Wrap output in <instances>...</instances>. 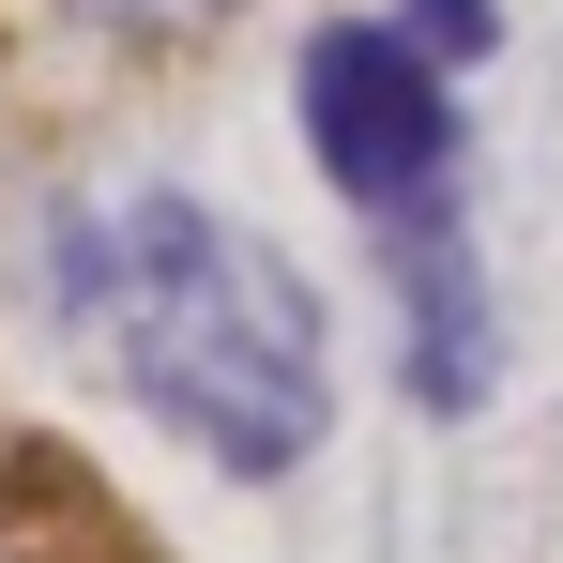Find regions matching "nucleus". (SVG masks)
I'll return each instance as SVG.
<instances>
[{"label": "nucleus", "mask_w": 563, "mask_h": 563, "mask_svg": "<svg viewBox=\"0 0 563 563\" xmlns=\"http://www.w3.org/2000/svg\"><path fill=\"white\" fill-rule=\"evenodd\" d=\"M107 15H198V0H107Z\"/></svg>", "instance_id": "20e7f679"}, {"label": "nucleus", "mask_w": 563, "mask_h": 563, "mask_svg": "<svg viewBox=\"0 0 563 563\" xmlns=\"http://www.w3.org/2000/svg\"><path fill=\"white\" fill-rule=\"evenodd\" d=\"M411 31H427V46H442V62H472V46H487V31H503V15H487V0H411Z\"/></svg>", "instance_id": "7ed1b4c3"}, {"label": "nucleus", "mask_w": 563, "mask_h": 563, "mask_svg": "<svg viewBox=\"0 0 563 563\" xmlns=\"http://www.w3.org/2000/svg\"><path fill=\"white\" fill-rule=\"evenodd\" d=\"M289 107H305L320 184L380 229V260H411V244L472 229V213H457V153H472L457 62H442L411 15H320L305 62H289Z\"/></svg>", "instance_id": "f03ea898"}, {"label": "nucleus", "mask_w": 563, "mask_h": 563, "mask_svg": "<svg viewBox=\"0 0 563 563\" xmlns=\"http://www.w3.org/2000/svg\"><path fill=\"white\" fill-rule=\"evenodd\" d=\"M46 320L229 487H275L335 442V305L198 184H77L46 213Z\"/></svg>", "instance_id": "f257e3e1"}]
</instances>
